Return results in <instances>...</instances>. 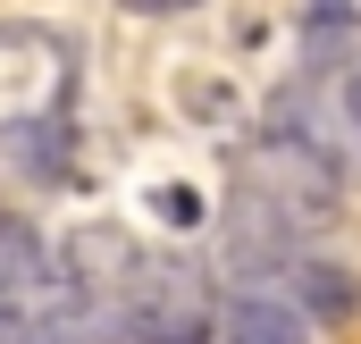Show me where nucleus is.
Masks as SVG:
<instances>
[{
    "label": "nucleus",
    "mask_w": 361,
    "mask_h": 344,
    "mask_svg": "<svg viewBox=\"0 0 361 344\" xmlns=\"http://www.w3.org/2000/svg\"><path fill=\"white\" fill-rule=\"evenodd\" d=\"M244 185H252V202H269L277 219H328L336 210V160L319 152V143H302V135H261L252 152H244Z\"/></svg>",
    "instance_id": "nucleus-1"
},
{
    "label": "nucleus",
    "mask_w": 361,
    "mask_h": 344,
    "mask_svg": "<svg viewBox=\"0 0 361 344\" xmlns=\"http://www.w3.org/2000/svg\"><path fill=\"white\" fill-rule=\"evenodd\" d=\"M126 328H135V344H227V336H219V302H202V285L177 277L169 260L135 277Z\"/></svg>",
    "instance_id": "nucleus-2"
},
{
    "label": "nucleus",
    "mask_w": 361,
    "mask_h": 344,
    "mask_svg": "<svg viewBox=\"0 0 361 344\" xmlns=\"http://www.w3.org/2000/svg\"><path fill=\"white\" fill-rule=\"evenodd\" d=\"M68 302H85V294L68 285V269H51L42 235H34V219L0 210V311L42 319V311H68Z\"/></svg>",
    "instance_id": "nucleus-3"
},
{
    "label": "nucleus",
    "mask_w": 361,
    "mask_h": 344,
    "mask_svg": "<svg viewBox=\"0 0 361 344\" xmlns=\"http://www.w3.org/2000/svg\"><path fill=\"white\" fill-rule=\"evenodd\" d=\"M219 336L227 344H311V311L277 277H235L227 302H219Z\"/></svg>",
    "instance_id": "nucleus-4"
},
{
    "label": "nucleus",
    "mask_w": 361,
    "mask_h": 344,
    "mask_svg": "<svg viewBox=\"0 0 361 344\" xmlns=\"http://www.w3.org/2000/svg\"><path fill=\"white\" fill-rule=\"evenodd\" d=\"M277 285H286V294H294L311 319H353V302H361L353 269H345V260H319V252H294Z\"/></svg>",
    "instance_id": "nucleus-5"
},
{
    "label": "nucleus",
    "mask_w": 361,
    "mask_h": 344,
    "mask_svg": "<svg viewBox=\"0 0 361 344\" xmlns=\"http://www.w3.org/2000/svg\"><path fill=\"white\" fill-rule=\"evenodd\" d=\"M17 344H135V328L109 302H68V311H42V319H17Z\"/></svg>",
    "instance_id": "nucleus-6"
},
{
    "label": "nucleus",
    "mask_w": 361,
    "mask_h": 344,
    "mask_svg": "<svg viewBox=\"0 0 361 344\" xmlns=\"http://www.w3.org/2000/svg\"><path fill=\"white\" fill-rule=\"evenodd\" d=\"M345 118H353V135H361V59L345 68Z\"/></svg>",
    "instance_id": "nucleus-7"
},
{
    "label": "nucleus",
    "mask_w": 361,
    "mask_h": 344,
    "mask_svg": "<svg viewBox=\"0 0 361 344\" xmlns=\"http://www.w3.org/2000/svg\"><path fill=\"white\" fill-rule=\"evenodd\" d=\"M135 17H169V8H193V0H126Z\"/></svg>",
    "instance_id": "nucleus-8"
},
{
    "label": "nucleus",
    "mask_w": 361,
    "mask_h": 344,
    "mask_svg": "<svg viewBox=\"0 0 361 344\" xmlns=\"http://www.w3.org/2000/svg\"><path fill=\"white\" fill-rule=\"evenodd\" d=\"M0 344H17V319H8V311H0Z\"/></svg>",
    "instance_id": "nucleus-9"
}]
</instances>
